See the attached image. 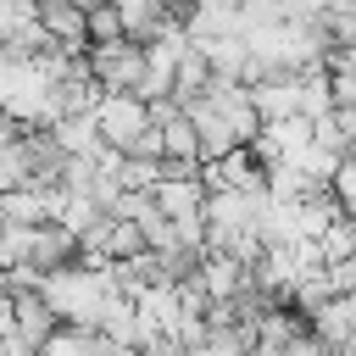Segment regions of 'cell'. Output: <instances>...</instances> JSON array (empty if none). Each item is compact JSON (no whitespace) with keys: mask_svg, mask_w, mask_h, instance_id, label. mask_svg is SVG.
<instances>
[{"mask_svg":"<svg viewBox=\"0 0 356 356\" xmlns=\"http://www.w3.org/2000/svg\"><path fill=\"white\" fill-rule=\"evenodd\" d=\"M89 72L106 83V95H139L150 61H145V44L117 39V44H95V50H89Z\"/></svg>","mask_w":356,"mask_h":356,"instance_id":"cell-1","label":"cell"},{"mask_svg":"<svg viewBox=\"0 0 356 356\" xmlns=\"http://www.w3.org/2000/svg\"><path fill=\"white\" fill-rule=\"evenodd\" d=\"M17 334L28 350H44L61 334V317L44 306V295H6L0 300V339Z\"/></svg>","mask_w":356,"mask_h":356,"instance_id":"cell-2","label":"cell"},{"mask_svg":"<svg viewBox=\"0 0 356 356\" xmlns=\"http://www.w3.org/2000/svg\"><path fill=\"white\" fill-rule=\"evenodd\" d=\"M61 200H67V189H50V184L11 189V195H0V228H50L61 217Z\"/></svg>","mask_w":356,"mask_h":356,"instance_id":"cell-3","label":"cell"},{"mask_svg":"<svg viewBox=\"0 0 356 356\" xmlns=\"http://www.w3.org/2000/svg\"><path fill=\"white\" fill-rule=\"evenodd\" d=\"M95 122H100L106 145L128 156V150H134V139L150 128V106H145L139 95H106V106H100V117H95Z\"/></svg>","mask_w":356,"mask_h":356,"instance_id":"cell-4","label":"cell"},{"mask_svg":"<svg viewBox=\"0 0 356 356\" xmlns=\"http://www.w3.org/2000/svg\"><path fill=\"white\" fill-rule=\"evenodd\" d=\"M184 111H189V122H195V134H200V167H217V161H228L234 150H245L211 100H189Z\"/></svg>","mask_w":356,"mask_h":356,"instance_id":"cell-5","label":"cell"},{"mask_svg":"<svg viewBox=\"0 0 356 356\" xmlns=\"http://www.w3.org/2000/svg\"><path fill=\"white\" fill-rule=\"evenodd\" d=\"M250 106L261 111V122H289L300 117V72H273L250 89Z\"/></svg>","mask_w":356,"mask_h":356,"instance_id":"cell-6","label":"cell"},{"mask_svg":"<svg viewBox=\"0 0 356 356\" xmlns=\"http://www.w3.org/2000/svg\"><path fill=\"white\" fill-rule=\"evenodd\" d=\"M206 200H211V189H206L200 178H161V189H156V206H161V217H172V222L206 217Z\"/></svg>","mask_w":356,"mask_h":356,"instance_id":"cell-7","label":"cell"},{"mask_svg":"<svg viewBox=\"0 0 356 356\" xmlns=\"http://www.w3.org/2000/svg\"><path fill=\"white\" fill-rule=\"evenodd\" d=\"M100 334H106L111 345H134V350H145V317H139V300H134V295H111L106 312H100Z\"/></svg>","mask_w":356,"mask_h":356,"instance_id":"cell-8","label":"cell"},{"mask_svg":"<svg viewBox=\"0 0 356 356\" xmlns=\"http://www.w3.org/2000/svg\"><path fill=\"white\" fill-rule=\"evenodd\" d=\"M312 323V334L328 345V350H345L350 339H356V295H345V300H328L317 317H306Z\"/></svg>","mask_w":356,"mask_h":356,"instance_id":"cell-9","label":"cell"},{"mask_svg":"<svg viewBox=\"0 0 356 356\" xmlns=\"http://www.w3.org/2000/svg\"><path fill=\"white\" fill-rule=\"evenodd\" d=\"M50 134H56V145H61L67 156H100V150H106V134H100L95 117H61Z\"/></svg>","mask_w":356,"mask_h":356,"instance_id":"cell-10","label":"cell"},{"mask_svg":"<svg viewBox=\"0 0 356 356\" xmlns=\"http://www.w3.org/2000/svg\"><path fill=\"white\" fill-rule=\"evenodd\" d=\"M100 217H106V211H100V200H95V195H67V200H61L56 228H67V234H78V239H83V234H89Z\"/></svg>","mask_w":356,"mask_h":356,"instance_id":"cell-11","label":"cell"},{"mask_svg":"<svg viewBox=\"0 0 356 356\" xmlns=\"http://www.w3.org/2000/svg\"><path fill=\"white\" fill-rule=\"evenodd\" d=\"M122 33V6H89V44H117Z\"/></svg>","mask_w":356,"mask_h":356,"instance_id":"cell-12","label":"cell"},{"mask_svg":"<svg viewBox=\"0 0 356 356\" xmlns=\"http://www.w3.org/2000/svg\"><path fill=\"white\" fill-rule=\"evenodd\" d=\"M334 195H339L345 211H356V150L339 161V172H334Z\"/></svg>","mask_w":356,"mask_h":356,"instance_id":"cell-13","label":"cell"},{"mask_svg":"<svg viewBox=\"0 0 356 356\" xmlns=\"http://www.w3.org/2000/svg\"><path fill=\"white\" fill-rule=\"evenodd\" d=\"M284 356H334V350H328V345H323L317 334H300V339H295V345H289Z\"/></svg>","mask_w":356,"mask_h":356,"instance_id":"cell-14","label":"cell"},{"mask_svg":"<svg viewBox=\"0 0 356 356\" xmlns=\"http://www.w3.org/2000/svg\"><path fill=\"white\" fill-rule=\"evenodd\" d=\"M145 356H189V345H184V339H150Z\"/></svg>","mask_w":356,"mask_h":356,"instance_id":"cell-15","label":"cell"},{"mask_svg":"<svg viewBox=\"0 0 356 356\" xmlns=\"http://www.w3.org/2000/svg\"><path fill=\"white\" fill-rule=\"evenodd\" d=\"M111 356H145V350H134V345H117V350H111Z\"/></svg>","mask_w":356,"mask_h":356,"instance_id":"cell-16","label":"cell"},{"mask_svg":"<svg viewBox=\"0 0 356 356\" xmlns=\"http://www.w3.org/2000/svg\"><path fill=\"white\" fill-rule=\"evenodd\" d=\"M350 217H356V211H350Z\"/></svg>","mask_w":356,"mask_h":356,"instance_id":"cell-17","label":"cell"}]
</instances>
